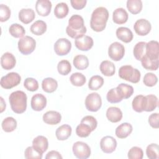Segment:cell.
Instances as JSON below:
<instances>
[{
  "label": "cell",
  "instance_id": "6da1fadb",
  "mask_svg": "<svg viewBox=\"0 0 159 159\" xmlns=\"http://www.w3.org/2000/svg\"><path fill=\"white\" fill-rule=\"evenodd\" d=\"M86 30L84 19L81 16L75 14L70 18L68 25L66 28V32L69 37L77 39L84 35Z\"/></svg>",
  "mask_w": 159,
  "mask_h": 159
},
{
  "label": "cell",
  "instance_id": "7a4b0ae2",
  "mask_svg": "<svg viewBox=\"0 0 159 159\" xmlns=\"http://www.w3.org/2000/svg\"><path fill=\"white\" fill-rule=\"evenodd\" d=\"M109 18V12L104 7L95 9L91 17L90 27L95 32H99L104 30Z\"/></svg>",
  "mask_w": 159,
  "mask_h": 159
},
{
  "label": "cell",
  "instance_id": "3957f363",
  "mask_svg": "<svg viewBox=\"0 0 159 159\" xmlns=\"http://www.w3.org/2000/svg\"><path fill=\"white\" fill-rule=\"evenodd\" d=\"M27 95L22 91H14L9 97L11 109L17 114H22L27 109Z\"/></svg>",
  "mask_w": 159,
  "mask_h": 159
},
{
  "label": "cell",
  "instance_id": "277c9868",
  "mask_svg": "<svg viewBox=\"0 0 159 159\" xmlns=\"http://www.w3.org/2000/svg\"><path fill=\"white\" fill-rule=\"evenodd\" d=\"M119 76L122 80L137 83L140 81L141 75L139 70L134 68L131 65H124L119 70Z\"/></svg>",
  "mask_w": 159,
  "mask_h": 159
},
{
  "label": "cell",
  "instance_id": "5b68a950",
  "mask_svg": "<svg viewBox=\"0 0 159 159\" xmlns=\"http://www.w3.org/2000/svg\"><path fill=\"white\" fill-rule=\"evenodd\" d=\"M17 45L19 52L23 55H27L34 51L36 47V42L32 37L25 35L20 39Z\"/></svg>",
  "mask_w": 159,
  "mask_h": 159
},
{
  "label": "cell",
  "instance_id": "8992f818",
  "mask_svg": "<svg viewBox=\"0 0 159 159\" xmlns=\"http://www.w3.org/2000/svg\"><path fill=\"white\" fill-rule=\"evenodd\" d=\"M20 80V75L16 72H10L1 78V86L4 89H11L19 84Z\"/></svg>",
  "mask_w": 159,
  "mask_h": 159
},
{
  "label": "cell",
  "instance_id": "52a82bcc",
  "mask_svg": "<svg viewBox=\"0 0 159 159\" xmlns=\"http://www.w3.org/2000/svg\"><path fill=\"white\" fill-rule=\"evenodd\" d=\"M102 106L101 96L97 93L89 94L85 99L86 108L91 112H97Z\"/></svg>",
  "mask_w": 159,
  "mask_h": 159
},
{
  "label": "cell",
  "instance_id": "ba28073f",
  "mask_svg": "<svg viewBox=\"0 0 159 159\" xmlns=\"http://www.w3.org/2000/svg\"><path fill=\"white\" fill-rule=\"evenodd\" d=\"M74 155L80 159H86L91 155V149L89 145L83 142H75L72 147Z\"/></svg>",
  "mask_w": 159,
  "mask_h": 159
},
{
  "label": "cell",
  "instance_id": "9c48e42d",
  "mask_svg": "<svg viewBox=\"0 0 159 159\" xmlns=\"http://www.w3.org/2000/svg\"><path fill=\"white\" fill-rule=\"evenodd\" d=\"M124 54L125 48L122 43L118 42H114L109 45L108 55L111 60L116 61H120L124 57Z\"/></svg>",
  "mask_w": 159,
  "mask_h": 159
},
{
  "label": "cell",
  "instance_id": "30bf717a",
  "mask_svg": "<svg viewBox=\"0 0 159 159\" xmlns=\"http://www.w3.org/2000/svg\"><path fill=\"white\" fill-rule=\"evenodd\" d=\"M71 43L65 38L58 39L54 44V51L59 56L67 55L71 50Z\"/></svg>",
  "mask_w": 159,
  "mask_h": 159
},
{
  "label": "cell",
  "instance_id": "8fae6325",
  "mask_svg": "<svg viewBox=\"0 0 159 159\" xmlns=\"http://www.w3.org/2000/svg\"><path fill=\"white\" fill-rule=\"evenodd\" d=\"M151 29L152 25L150 22L145 19L137 20L134 25V29L135 33L140 36L147 35L150 32Z\"/></svg>",
  "mask_w": 159,
  "mask_h": 159
},
{
  "label": "cell",
  "instance_id": "7c38bea8",
  "mask_svg": "<svg viewBox=\"0 0 159 159\" xmlns=\"http://www.w3.org/2000/svg\"><path fill=\"white\" fill-rule=\"evenodd\" d=\"M100 147L103 152L111 153L117 147V141L112 136H105L100 141Z\"/></svg>",
  "mask_w": 159,
  "mask_h": 159
},
{
  "label": "cell",
  "instance_id": "4fadbf2b",
  "mask_svg": "<svg viewBox=\"0 0 159 159\" xmlns=\"http://www.w3.org/2000/svg\"><path fill=\"white\" fill-rule=\"evenodd\" d=\"M32 109L35 111H42L47 106V99L42 94L37 93L34 94L30 101Z\"/></svg>",
  "mask_w": 159,
  "mask_h": 159
},
{
  "label": "cell",
  "instance_id": "5bb4252c",
  "mask_svg": "<svg viewBox=\"0 0 159 159\" xmlns=\"http://www.w3.org/2000/svg\"><path fill=\"white\" fill-rule=\"evenodd\" d=\"M145 56L152 60L159 59V43L157 41L151 40L147 43Z\"/></svg>",
  "mask_w": 159,
  "mask_h": 159
},
{
  "label": "cell",
  "instance_id": "9a60e30c",
  "mask_svg": "<svg viewBox=\"0 0 159 159\" xmlns=\"http://www.w3.org/2000/svg\"><path fill=\"white\" fill-rule=\"evenodd\" d=\"M52 4L48 0H38L35 4V10L39 16L45 17L51 12Z\"/></svg>",
  "mask_w": 159,
  "mask_h": 159
},
{
  "label": "cell",
  "instance_id": "2e32d148",
  "mask_svg": "<svg viewBox=\"0 0 159 159\" xmlns=\"http://www.w3.org/2000/svg\"><path fill=\"white\" fill-rule=\"evenodd\" d=\"M75 44L78 50L81 51H88L93 47L94 42L91 37L83 35V37L76 39Z\"/></svg>",
  "mask_w": 159,
  "mask_h": 159
},
{
  "label": "cell",
  "instance_id": "e0dca14e",
  "mask_svg": "<svg viewBox=\"0 0 159 159\" xmlns=\"http://www.w3.org/2000/svg\"><path fill=\"white\" fill-rule=\"evenodd\" d=\"M32 147L40 153L43 154L48 147V139L43 135H38L32 141Z\"/></svg>",
  "mask_w": 159,
  "mask_h": 159
},
{
  "label": "cell",
  "instance_id": "ac0fdd59",
  "mask_svg": "<svg viewBox=\"0 0 159 159\" xmlns=\"http://www.w3.org/2000/svg\"><path fill=\"white\" fill-rule=\"evenodd\" d=\"M43 121L49 125H57L61 122V116L60 112L55 111L46 112L42 117Z\"/></svg>",
  "mask_w": 159,
  "mask_h": 159
},
{
  "label": "cell",
  "instance_id": "d6986e66",
  "mask_svg": "<svg viewBox=\"0 0 159 159\" xmlns=\"http://www.w3.org/2000/svg\"><path fill=\"white\" fill-rule=\"evenodd\" d=\"M16 63L15 57L9 52L4 53L1 58V65L2 68L9 70L12 69Z\"/></svg>",
  "mask_w": 159,
  "mask_h": 159
},
{
  "label": "cell",
  "instance_id": "ffe728a7",
  "mask_svg": "<svg viewBox=\"0 0 159 159\" xmlns=\"http://www.w3.org/2000/svg\"><path fill=\"white\" fill-rule=\"evenodd\" d=\"M158 98L154 94H149L144 96L143 109L146 112H151L158 106Z\"/></svg>",
  "mask_w": 159,
  "mask_h": 159
},
{
  "label": "cell",
  "instance_id": "44dd1931",
  "mask_svg": "<svg viewBox=\"0 0 159 159\" xmlns=\"http://www.w3.org/2000/svg\"><path fill=\"white\" fill-rule=\"evenodd\" d=\"M117 37L124 43H129L133 39V33L130 29L125 27H120L116 30Z\"/></svg>",
  "mask_w": 159,
  "mask_h": 159
},
{
  "label": "cell",
  "instance_id": "7402d4cb",
  "mask_svg": "<svg viewBox=\"0 0 159 159\" xmlns=\"http://www.w3.org/2000/svg\"><path fill=\"white\" fill-rule=\"evenodd\" d=\"M129 18L127 12L122 7L117 8L112 13L113 22L117 24H125Z\"/></svg>",
  "mask_w": 159,
  "mask_h": 159
},
{
  "label": "cell",
  "instance_id": "603a6c76",
  "mask_svg": "<svg viewBox=\"0 0 159 159\" xmlns=\"http://www.w3.org/2000/svg\"><path fill=\"white\" fill-rule=\"evenodd\" d=\"M133 127L130 123L124 122L120 124L116 129V135L119 139H125L132 132Z\"/></svg>",
  "mask_w": 159,
  "mask_h": 159
},
{
  "label": "cell",
  "instance_id": "cb8c5ba5",
  "mask_svg": "<svg viewBox=\"0 0 159 159\" xmlns=\"http://www.w3.org/2000/svg\"><path fill=\"white\" fill-rule=\"evenodd\" d=\"M106 117L107 119L113 123H116L121 120L122 112L117 107H109L106 111Z\"/></svg>",
  "mask_w": 159,
  "mask_h": 159
},
{
  "label": "cell",
  "instance_id": "d4e9b609",
  "mask_svg": "<svg viewBox=\"0 0 159 159\" xmlns=\"http://www.w3.org/2000/svg\"><path fill=\"white\" fill-rule=\"evenodd\" d=\"M35 17V14L32 9H22L19 12V20L25 24H28L32 22Z\"/></svg>",
  "mask_w": 159,
  "mask_h": 159
},
{
  "label": "cell",
  "instance_id": "484cf974",
  "mask_svg": "<svg viewBox=\"0 0 159 159\" xmlns=\"http://www.w3.org/2000/svg\"><path fill=\"white\" fill-rule=\"evenodd\" d=\"M72 132L71 127L68 124H63L57 128L55 131V135L58 140H65L68 139Z\"/></svg>",
  "mask_w": 159,
  "mask_h": 159
},
{
  "label": "cell",
  "instance_id": "4316f807",
  "mask_svg": "<svg viewBox=\"0 0 159 159\" xmlns=\"http://www.w3.org/2000/svg\"><path fill=\"white\" fill-rule=\"evenodd\" d=\"M99 69L102 74L106 76H112L116 72L114 64L112 61L108 60L102 61L100 64Z\"/></svg>",
  "mask_w": 159,
  "mask_h": 159
},
{
  "label": "cell",
  "instance_id": "83f0119b",
  "mask_svg": "<svg viewBox=\"0 0 159 159\" xmlns=\"http://www.w3.org/2000/svg\"><path fill=\"white\" fill-rule=\"evenodd\" d=\"M58 87L57 81L52 78H46L43 80L42 82V89L48 93H53Z\"/></svg>",
  "mask_w": 159,
  "mask_h": 159
},
{
  "label": "cell",
  "instance_id": "f1b7e54d",
  "mask_svg": "<svg viewBox=\"0 0 159 159\" xmlns=\"http://www.w3.org/2000/svg\"><path fill=\"white\" fill-rule=\"evenodd\" d=\"M73 63L77 70H83L88 67L89 60L86 56L84 55H78L73 58Z\"/></svg>",
  "mask_w": 159,
  "mask_h": 159
},
{
  "label": "cell",
  "instance_id": "f546056e",
  "mask_svg": "<svg viewBox=\"0 0 159 159\" xmlns=\"http://www.w3.org/2000/svg\"><path fill=\"white\" fill-rule=\"evenodd\" d=\"M47 24L41 20H38L34 22L30 28V32L36 35H42L47 30Z\"/></svg>",
  "mask_w": 159,
  "mask_h": 159
},
{
  "label": "cell",
  "instance_id": "4dcf8cb0",
  "mask_svg": "<svg viewBox=\"0 0 159 159\" xmlns=\"http://www.w3.org/2000/svg\"><path fill=\"white\" fill-rule=\"evenodd\" d=\"M146 45L145 42H139L134 47L133 54L136 60L141 61L146 55Z\"/></svg>",
  "mask_w": 159,
  "mask_h": 159
},
{
  "label": "cell",
  "instance_id": "1f68e13d",
  "mask_svg": "<svg viewBox=\"0 0 159 159\" xmlns=\"http://www.w3.org/2000/svg\"><path fill=\"white\" fill-rule=\"evenodd\" d=\"M93 129L87 123L81 120L80 124L76 128V135L82 138L88 137L91 132H93Z\"/></svg>",
  "mask_w": 159,
  "mask_h": 159
},
{
  "label": "cell",
  "instance_id": "d6a6232c",
  "mask_svg": "<svg viewBox=\"0 0 159 159\" xmlns=\"http://www.w3.org/2000/svg\"><path fill=\"white\" fill-rule=\"evenodd\" d=\"M116 89L123 99L129 98L134 93V88L131 85L125 83L119 84Z\"/></svg>",
  "mask_w": 159,
  "mask_h": 159
},
{
  "label": "cell",
  "instance_id": "836d02e7",
  "mask_svg": "<svg viewBox=\"0 0 159 159\" xmlns=\"http://www.w3.org/2000/svg\"><path fill=\"white\" fill-rule=\"evenodd\" d=\"M126 6L129 11L132 14L140 13L143 6L141 0H128Z\"/></svg>",
  "mask_w": 159,
  "mask_h": 159
},
{
  "label": "cell",
  "instance_id": "e575fe53",
  "mask_svg": "<svg viewBox=\"0 0 159 159\" xmlns=\"http://www.w3.org/2000/svg\"><path fill=\"white\" fill-rule=\"evenodd\" d=\"M69 12V8L66 3H58L54 9V14L58 19H63L65 17Z\"/></svg>",
  "mask_w": 159,
  "mask_h": 159
},
{
  "label": "cell",
  "instance_id": "d590c367",
  "mask_svg": "<svg viewBox=\"0 0 159 159\" xmlns=\"http://www.w3.org/2000/svg\"><path fill=\"white\" fill-rule=\"evenodd\" d=\"M1 126L4 132H11L16 129L17 121L12 117H7L2 120Z\"/></svg>",
  "mask_w": 159,
  "mask_h": 159
},
{
  "label": "cell",
  "instance_id": "8d00e7d4",
  "mask_svg": "<svg viewBox=\"0 0 159 159\" xmlns=\"http://www.w3.org/2000/svg\"><path fill=\"white\" fill-rule=\"evenodd\" d=\"M9 32L15 38H22L25 34V30L24 27L17 23L11 25L9 28Z\"/></svg>",
  "mask_w": 159,
  "mask_h": 159
},
{
  "label": "cell",
  "instance_id": "74e56055",
  "mask_svg": "<svg viewBox=\"0 0 159 159\" xmlns=\"http://www.w3.org/2000/svg\"><path fill=\"white\" fill-rule=\"evenodd\" d=\"M104 84V79L99 75L93 76L88 83V88L91 90H98Z\"/></svg>",
  "mask_w": 159,
  "mask_h": 159
},
{
  "label": "cell",
  "instance_id": "f35d334b",
  "mask_svg": "<svg viewBox=\"0 0 159 159\" xmlns=\"http://www.w3.org/2000/svg\"><path fill=\"white\" fill-rule=\"evenodd\" d=\"M141 63L145 69L147 70L155 71L158 68L159 60H152L149 59L147 56H145L141 60Z\"/></svg>",
  "mask_w": 159,
  "mask_h": 159
},
{
  "label": "cell",
  "instance_id": "ab89813d",
  "mask_svg": "<svg viewBox=\"0 0 159 159\" xmlns=\"http://www.w3.org/2000/svg\"><path fill=\"white\" fill-rule=\"evenodd\" d=\"M70 80L73 85L78 87L83 86L86 81L84 75L78 72L73 73L70 78Z\"/></svg>",
  "mask_w": 159,
  "mask_h": 159
},
{
  "label": "cell",
  "instance_id": "60d3db41",
  "mask_svg": "<svg viewBox=\"0 0 159 159\" xmlns=\"http://www.w3.org/2000/svg\"><path fill=\"white\" fill-rule=\"evenodd\" d=\"M57 70L60 75L65 76L69 74L71 71V65L68 60H63L58 62Z\"/></svg>",
  "mask_w": 159,
  "mask_h": 159
},
{
  "label": "cell",
  "instance_id": "b9f144b4",
  "mask_svg": "<svg viewBox=\"0 0 159 159\" xmlns=\"http://www.w3.org/2000/svg\"><path fill=\"white\" fill-rule=\"evenodd\" d=\"M146 154L150 159H158L159 158V147L157 143H151L147 147Z\"/></svg>",
  "mask_w": 159,
  "mask_h": 159
},
{
  "label": "cell",
  "instance_id": "7bdbcfd3",
  "mask_svg": "<svg viewBox=\"0 0 159 159\" xmlns=\"http://www.w3.org/2000/svg\"><path fill=\"white\" fill-rule=\"evenodd\" d=\"M106 98L110 103H117L122 101L123 98L119 94L116 88L111 89L107 93Z\"/></svg>",
  "mask_w": 159,
  "mask_h": 159
},
{
  "label": "cell",
  "instance_id": "ee69618b",
  "mask_svg": "<svg viewBox=\"0 0 159 159\" xmlns=\"http://www.w3.org/2000/svg\"><path fill=\"white\" fill-rule=\"evenodd\" d=\"M143 99L144 96L137 95L132 101V106L133 109L137 112H142L143 111Z\"/></svg>",
  "mask_w": 159,
  "mask_h": 159
},
{
  "label": "cell",
  "instance_id": "f6af8a7d",
  "mask_svg": "<svg viewBox=\"0 0 159 159\" xmlns=\"http://www.w3.org/2000/svg\"><path fill=\"white\" fill-rule=\"evenodd\" d=\"M127 157L130 159H142L143 157V152L141 148L133 147L129 150Z\"/></svg>",
  "mask_w": 159,
  "mask_h": 159
},
{
  "label": "cell",
  "instance_id": "bcb514c9",
  "mask_svg": "<svg viewBox=\"0 0 159 159\" xmlns=\"http://www.w3.org/2000/svg\"><path fill=\"white\" fill-rule=\"evenodd\" d=\"M144 84L148 87L154 86L158 82L157 76L152 73H147L145 75L143 80Z\"/></svg>",
  "mask_w": 159,
  "mask_h": 159
},
{
  "label": "cell",
  "instance_id": "7dc6e473",
  "mask_svg": "<svg viewBox=\"0 0 159 159\" xmlns=\"http://www.w3.org/2000/svg\"><path fill=\"white\" fill-rule=\"evenodd\" d=\"M24 86L29 91H35L39 88L38 81L33 78H27L24 82Z\"/></svg>",
  "mask_w": 159,
  "mask_h": 159
},
{
  "label": "cell",
  "instance_id": "c3c4849f",
  "mask_svg": "<svg viewBox=\"0 0 159 159\" xmlns=\"http://www.w3.org/2000/svg\"><path fill=\"white\" fill-rule=\"evenodd\" d=\"M24 157L27 159L37 158L41 159L42 158V154L38 152L32 146L28 147L24 152Z\"/></svg>",
  "mask_w": 159,
  "mask_h": 159
},
{
  "label": "cell",
  "instance_id": "681fc988",
  "mask_svg": "<svg viewBox=\"0 0 159 159\" xmlns=\"http://www.w3.org/2000/svg\"><path fill=\"white\" fill-rule=\"evenodd\" d=\"M11 9L9 7L3 4H0V21H7L11 17Z\"/></svg>",
  "mask_w": 159,
  "mask_h": 159
},
{
  "label": "cell",
  "instance_id": "f907efd6",
  "mask_svg": "<svg viewBox=\"0 0 159 159\" xmlns=\"http://www.w3.org/2000/svg\"><path fill=\"white\" fill-rule=\"evenodd\" d=\"M159 115L158 113L152 114L148 117V123L154 129H158L159 127L158 125Z\"/></svg>",
  "mask_w": 159,
  "mask_h": 159
},
{
  "label": "cell",
  "instance_id": "816d5d0a",
  "mask_svg": "<svg viewBox=\"0 0 159 159\" xmlns=\"http://www.w3.org/2000/svg\"><path fill=\"white\" fill-rule=\"evenodd\" d=\"M70 3L73 8L76 10L83 9L87 3L86 0H71Z\"/></svg>",
  "mask_w": 159,
  "mask_h": 159
},
{
  "label": "cell",
  "instance_id": "f5cc1de1",
  "mask_svg": "<svg viewBox=\"0 0 159 159\" xmlns=\"http://www.w3.org/2000/svg\"><path fill=\"white\" fill-rule=\"evenodd\" d=\"M62 156L61 154L55 150H52L47 153L45 156L46 159H51V158H62Z\"/></svg>",
  "mask_w": 159,
  "mask_h": 159
},
{
  "label": "cell",
  "instance_id": "db71d44e",
  "mask_svg": "<svg viewBox=\"0 0 159 159\" xmlns=\"http://www.w3.org/2000/svg\"><path fill=\"white\" fill-rule=\"evenodd\" d=\"M0 99H1V111H0V112L2 113L6 109V102H4L3 98L2 97H0Z\"/></svg>",
  "mask_w": 159,
  "mask_h": 159
}]
</instances>
